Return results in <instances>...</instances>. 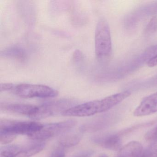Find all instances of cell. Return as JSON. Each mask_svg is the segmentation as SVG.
Here are the masks:
<instances>
[{
  "mask_svg": "<svg viewBox=\"0 0 157 157\" xmlns=\"http://www.w3.org/2000/svg\"><path fill=\"white\" fill-rule=\"evenodd\" d=\"M130 91L126 90L107 96L101 100L87 102L72 106L61 113L65 116H90L106 112L117 105L131 95Z\"/></svg>",
  "mask_w": 157,
  "mask_h": 157,
  "instance_id": "cell-1",
  "label": "cell"
},
{
  "mask_svg": "<svg viewBox=\"0 0 157 157\" xmlns=\"http://www.w3.org/2000/svg\"><path fill=\"white\" fill-rule=\"evenodd\" d=\"M0 91L10 92L23 98H54L58 95L56 90L49 86L29 83H1Z\"/></svg>",
  "mask_w": 157,
  "mask_h": 157,
  "instance_id": "cell-2",
  "label": "cell"
},
{
  "mask_svg": "<svg viewBox=\"0 0 157 157\" xmlns=\"http://www.w3.org/2000/svg\"><path fill=\"white\" fill-rule=\"evenodd\" d=\"M95 52L97 57L105 58L112 54V43L110 28L105 19H101L95 32Z\"/></svg>",
  "mask_w": 157,
  "mask_h": 157,
  "instance_id": "cell-3",
  "label": "cell"
},
{
  "mask_svg": "<svg viewBox=\"0 0 157 157\" xmlns=\"http://www.w3.org/2000/svg\"><path fill=\"white\" fill-rule=\"evenodd\" d=\"M77 123L75 120H69L48 124L43 125L40 130L28 136L34 140H44L68 132L76 126Z\"/></svg>",
  "mask_w": 157,
  "mask_h": 157,
  "instance_id": "cell-4",
  "label": "cell"
},
{
  "mask_svg": "<svg viewBox=\"0 0 157 157\" xmlns=\"http://www.w3.org/2000/svg\"><path fill=\"white\" fill-rule=\"evenodd\" d=\"M43 125L34 121L3 120L0 122V132L13 135H27L28 136L40 130Z\"/></svg>",
  "mask_w": 157,
  "mask_h": 157,
  "instance_id": "cell-5",
  "label": "cell"
},
{
  "mask_svg": "<svg viewBox=\"0 0 157 157\" xmlns=\"http://www.w3.org/2000/svg\"><path fill=\"white\" fill-rule=\"evenodd\" d=\"M71 101L67 100H61L49 102L37 106L35 113L30 117L33 119H43L62 113L65 110L71 107Z\"/></svg>",
  "mask_w": 157,
  "mask_h": 157,
  "instance_id": "cell-6",
  "label": "cell"
},
{
  "mask_svg": "<svg viewBox=\"0 0 157 157\" xmlns=\"http://www.w3.org/2000/svg\"><path fill=\"white\" fill-rule=\"evenodd\" d=\"M157 112V92L145 97L134 112L135 116L149 115Z\"/></svg>",
  "mask_w": 157,
  "mask_h": 157,
  "instance_id": "cell-7",
  "label": "cell"
},
{
  "mask_svg": "<svg viewBox=\"0 0 157 157\" xmlns=\"http://www.w3.org/2000/svg\"><path fill=\"white\" fill-rule=\"evenodd\" d=\"M1 110L18 114L29 116L33 115L37 109V105L22 103L1 104Z\"/></svg>",
  "mask_w": 157,
  "mask_h": 157,
  "instance_id": "cell-8",
  "label": "cell"
},
{
  "mask_svg": "<svg viewBox=\"0 0 157 157\" xmlns=\"http://www.w3.org/2000/svg\"><path fill=\"white\" fill-rule=\"evenodd\" d=\"M93 141L105 148L112 150H119L121 149V138L117 135L98 136L93 138Z\"/></svg>",
  "mask_w": 157,
  "mask_h": 157,
  "instance_id": "cell-9",
  "label": "cell"
},
{
  "mask_svg": "<svg viewBox=\"0 0 157 157\" xmlns=\"http://www.w3.org/2000/svg\"><path fill=\"white\" fill-rule=\"evenodd\" d=\"M119 151L117 157H140L143 152L142 145L136 141H130Z\"/></svg>",
  "mask_w": 157,
  "mask_h": 157,
  "instance_id": "cell-10",
  "label": "cell"
},
{
  "mask_svg": "<svg viewBox=\"0 0 157 157\" xmlns=\"http://www.w3.org/2000/svg\"><path fill=\"white\" fill-rule=\"evenodd\" d=\"M45 146V143L40 142L22 147L15 157H30L33 156L43 150Z\"/></svg>",
  "mask_w": 157,
  "mask_h": 157,
  "instance_id": "cell-11",
  "label": "cell"
},
{
  "mask_svg": "<svg viewBox=\"0 0 157 157\" xmlns=\"http://www.w3.org/2000/svg\"><path fill=\"white\" fill-rule=\"evenodd\" d=\"M1 56L8 58L23 59L25 58V51L24 49L17 46L9 47L1 52Z\"/></svg>",
  "mask_w": 157,
  "mask_h": 157,
  "instance_id": "cell-12",
  "label": "cell"
},
{
  "mask_svg": "<svg viewBox=\"0 0 157 157\" xmlns=\"http://www.w3.org/2000/svg\"><path fill=\"white\" fill-rule=\"evenodd\" d=\"M81 134H71L64 136L59 140L60 145L65 147H70L77 145L81 140Z\"/></svg>",
  "mask_w": 157,
  "mask_h": 157,
  "instance_id": "cell-13",
  "label": "cell"
},
{
  "mask_svg": "<svg viewBox=\"0 0 157 157\" xmlns=\"http://www.w3.org/2000/svg\"><path fill=\"white\" fill-rule=\"evenodd\" d=\"M22 146L13 145L2 147L0 157H15L22 148Z\"/></svg>",
  "mask_w": 157,
  "mask_h": 157,
  "instance_id": "cell-14",
  "label": "cell"
},
{
  "mask_svg": "<svg viewBox=\"0 0 157 157\" xmlns=\"http://www.w3.org/2000/svg\"><path fill=\"white\" fill-rule=\"evenodd\" d=\"M142 157H157V141L152 142L142 153Z\"/></svg>",
  "mask_w": 157,
  "mask_h": 157,
  "instance_id": "cell-15",
  "label": "cell"
},
{
  "mask_svg": "<svg viewBox=\"0 0 157 157\" xmlns=\"http://www.w3.org/2000/svg\"><path fill=\"white\" fill-rule=\"evenodd\" d=\"M157 30V18L153 17L147 25L145 28V33L147 34H151L155 33Z\"/></svg>",
  "mask_w": 157,
  "mask_h": 157,
  "instance_id": "cell-16",
  "label": "cell"
},
{
  "mask_svg": "<svg viewBox=\"0 0 157 157\" xmlns=\"http://www.w3.org/2000/svg\"><path fill=\"white\" fill-rule=\"evenodd\" d=\"M16 137V135L11 133L0 132V142L3 145L9 144L13 141Z\"/></svg>",
  "mask_w": 157,
  "mask_h": 157,
  "instance_id": "cell-17",
  "label": "cell"
},
{
  "mask_svg": "<svg viewBox=\"0 0 157 157\" xmlns=\"http://www.w3.org/2000/svg\"><path fill=\"white\" fill-rule=\"evenodd\" d=\"M157 56V45H156L149 48L146 50L144 55V57L145 59H148V61L151 59Z\"/></svg>",
  "mask_w": 157,
  "mask_h": 157,
  "instance_id": "cell-18",
  "label": "cell"
},
{
  "mask_svg": "<svg viewBox=\"0 0 157 157\" xmlns=\"http://www.w3.org/2000/svg\"><path fill=\"white\" fill-rule=\"evenodd\" d=\"M145 139L147 141L151 142L157 141V126L146 134Z\"/></svg>",
  "mask_w": 157,
  "mask_h": 157,
  "instance_id": "cell-19",
  "label": "cell"
},
{
  "mask_svg": "<svg viewBox=\"0 0 157 157\" xmlns=\"http://www.w3.org/2000/svg\"><path fill=\"white\" fill-rule=\"evenodd\" d=\"M50 157H65V151L62 148L56 149Z\"/></svg>",
  "mask_w": 157,
  "mask_h": 157,
  "instance_id": "cell-20",
  "label": "cell"
},
{
  "mask_svg": "<svg viewBox=\"0 0 157 157\" xmlns=\"http://www.w3.org/2000/svg\"><path fill=\"white\" fill-rule=\"evenodd\" d=\"M73 57V60L75 62H79L82 59V53L79 50H77L74 52Z\"/></svg>",
  "mask_w": 157,
  "mask_h": 157,
  "instance_id": "cell-21",
  "label": "cell"
},
{
  "mask_svg": "<svg viewBox=\"0 0 157 157\" xmlns=\"http://www.w3.org/2000/svg\"><path fill=\"white\" fill-rule=\"evenodd\" d=\"M147 66L149 67H153L157 66V56L148 61Z\"/></svg>",
  "mask_w": 157,
  "mask_h": 157,
  "instance_id": "cell-22",
  "label": "cell"
},
{
  "mask_svg": "<svg viewBox=\"0 0 157 157\" xmlns=\"http://www.w3.org/2000/svg\"><path fill=\"white\" fill-rule=\"evenodd\" d=\"M91 154L92 152H90V151H87V152L82 153V154H79V155L74 157H90L91 155Z\"/></svg>",
  "mask_w": 157,
  "mask_h": 157,
  "instance_id": "cell-23",
  "label": "cell"
},
{
  "mask_svg": "<svg viewBox=\"0 0 157 157\" xmlns=\"http://www.w3.org/2000/svg\"><path fill=\"white\" fill-rule=\"evenodd\" d=\"M152 81L154 84H157V75L153 78Z\"/></svg>",
  "mask_w": 157,
  "mask_h": 157,
  "instance_id": "cell-24",
  "label": "cell"
},
{
  "mask_svg": "<svg viewBox=\"0 0 157 157\" xmlns=\"http://www.w3.org/2000/svg\"><path fill=\"white\" fill-rule=\"evenodd\" d=\"M99 157H108V156L106 155H105V154H103V155H101V156H99Z\"/></svg>",
  "mask_w": 157,
  "mask_h": 157,
  "instance_id": "cell-25",
  "label": "cell"
},
{
  "mask_svg": "<svg viewBox=\"0 0 157 157\" xmlns=\"http://www.w3.org/2000/svg\"><path fill=\"white\" fill-rule=\"evenodd\" d=\"M142 157V156H141V157Z\"/></svg>",
  "mask_w": 157,
  "mask_h": 157,
  "instance_id": "cell-26",
  "label": "cell"
}]
</instances>
